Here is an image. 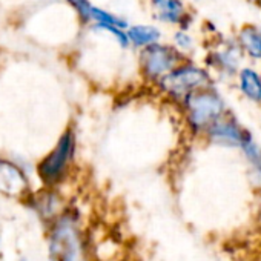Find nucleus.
<instances>
[{
	"instance_id": "nucleus-5",
	"label": "nucleus",
	"mask_w": 261,
	"mask_h": 261,
	"mask_svg": "<svg viewBox=\"0 0 261 261\" xmlns=\"http://www.w3.org/2000/svg\"><path fill=\"white\" fill-rule=\"evenodd\" d=\"M49 252L54 261H85L80 232L72 217H60L56 223L49 238Z\"/></svg>"
},
{
	"instance_id": "nucleus-10",
	"label": "nucleus",
	"mask_w": 261,
	"mask_h": 261,
	"mask_svg": "<svg viewBox=\"0 0 261 261\" xmlns=\"http://www.w3.org/2000/svg\"><path fill=\"white\" fill-rule=\"evenodd\" d=\"M235 39L246 57L253 62H261V28L258 25H243L238 30Z\"/></svg>"
},
{
	"instance_id": "nucleus-6",
	"label": "nucleus",
	"mask_w": 261,
	"mask_h": 261,
	"mask_svg": "<svg viewBox=\"0 0 261 261\" xmlns=\"http://www.w3.org/2000/svg\"><path fill=\"white\" fill-rule=\"evenodd\" d=\"M244 57L237 39H221L220 42L207 51L206 62L207 66L215 69L224 77H235L241 68V60Z\"/></svg>"
},
{
	"instance_id": "nucleus-7",
	"label": "nucleus",
	"mask_w": 261,
	"mask_h": 261,
	"mask_svg": "<svg viewBox=\"0 0 261 261\" xmlns=\"http://www.w3.org/2000/svg\"><path fill=\"white\" fill-rule=\"evenodd\" d=\"M249 134V130L230 112H227L206 130L204 137L212 145L240 149Z\"/></svg>"
},
{
	"instance_id": "nucleus-15",
	"label": "nucleus",
	"mask_w": 261,
	"mask_h": 261,
	"mask_svg": "<svg viewBox=\"0 0 261 261\" xmlns=\"http://www.w3.org/2000/svg\"><path fill=\"white\" fill-rule=\"evenodd\" d=\"M57 207H59V200H57V197L53 195V194H49V195L40 198V200H39V204H37V209H39L40 214L45 215V217L54 215L56 211H57Z\"/></svg>"
},
{
	"instance_id": "nucleus-2",
	"label": "nucleus",
	"mask_w": 261,
	"mask_h": 261,
	"mask_svg": "<svg viewBox=\"0 0 261 261\" xmlns=\"http://www.w3.org/2000/svg\"><path fill=\"white\" fill-rule=\"evenodd\" d=\"M212 83L211 71L204 66H200L194 62L183 60L177 68H174L168 75H165L155 88L169 100L175 101L177 105L189 95L191 92L206 88Z\"/></svg>"
},
{
	"instance_id": "nucleus-1",
	"label": "nucleus",
	"mask_w": 261,
	"mask_h": 261,
	"mask_svg": "<svg viewBox=\"0 0 261 261\" xmlns=\"http://www.w3.org/2000/svg\"><path fill=\"white\" fill-rule=\"evenodd\" d=\"M178 106L183 111L189 133L197 137H204L206 130L229 112L224 97L214 85L191 92Z\"/></svg>"
},
{
	"instance_id": "nucleus-14",
	"label": "nucleus",
	"mask_w": 261,
	"mask_h": 261,
	"mask_svg": "<svg viewBox=\"0 0 261 261\" xmlns=\"http://www.w3.org/2000/svg\"><path fill=\"white\" fill-rule=\"evenodd\" d=\"M174 45L177 49H180L185 56L188 53H191L194 49V37L188 33L186 28H178L175 33H174Z\"/></svg>"
},
{
	"instance_id": "nucleus-3",
	"label": "nucleus",
	"mask_w": 261,
	"mask_h": 261,
	"mask_svg": "<svg viewBox=\"0 0 261 261\" xmlns=\"http://www.w3.org/2000/svg\"><path fill=\"white\" fill-rule=\"evenodd\" d=\"M186 56L175 48V45H168L163 42L149 45L140 49L139 54V69L140 75L154 86L168 75L174 68H177Z\"/></svg>"
},
{
	"instance_id": "nucleus-12",
	"label": "nucleus",
	"mask_w": 261,
	"mask_h": 261,
	"mask_svg": "<svg viewBox=\"0 0 261 261\" xmlns=\"http://www.w3.org/2000/svg\"><path fill=\"white\" fill-rule=\"evenodd\" d=\"M240 149L250 168L252 178L261 188V146L255 142L252 134H249Z\"/></svg>"
},
{
	"instance_id": "nucleus-8",
	"label": "nucleus",
	"mask_w": 261,
	"mask_h": 261,
	"mask_svg": "<svg viewBox=\"0 0 261 261\" xmlns=\"http://www.w3.org/2000/svg\"><path fill=\"white\" fill-rule=\"evenodd\" d=\"M154 17L166 25H175L178 28H188L189 13L185 0H151Z\"/></svg>"
},
{
	"instance_id": "nucleus-9",
	"label": "nucleus",
	"mask_w": 261,
	"mask_h": 261,
	"mask_svg": "<svg viewBox=\"0 0 261 261\" xmlns=\"http://www.w3.org/2000/svg\"><path fill=\"white\" fill-rule=\"evenodd\" d=\"M237 85L247 101L261 106V72L258 69L252 66H241L237 72Z\"/></svg>"
},
{
	"instance_id": "nucleus-17",
	"label": "nucleus",
	"mask_w": 261,
	"mask_h": 261,
	"mask_svg": "<svg viewBox=\"0 0 261 261\" xmlns=\"http://www.w3.org/2000/svg\"><path fill=\"white\" fill-rule=\"evenodd\" d=\"M250 2H252L255 7H258V8L261 10V0H250Z\"/></svg>"
},
{
	"instance_id": "nucleus-16",
	"label": "nucleus",
	"mask_w": 261,
	"mask_h": 261,
	"mask_svg": "<svg viewBox=\"0 0 261 261\" xmlns=\"http://www.w3.org/2000/svg\"><path fill=\"white\" fill-rule=\"evenodd\" d=\"M68 2L77 11L80 20L85 23H89V13L92 8V4L89 2V0H68Z\"/></svg>"
},
{
	"instance_id": "nucleus-4",
	"label": "nucleus",
	"mask_w": 261,
	"mask_h": 261,
	"mask_svg": "<svg viewBox=\"0 0 261 261\" xmlns=\"http://www.w3.org/2000/svg\"><path fill=\"white\" fill-rule=\"evenodd\" d=\"M75 134L72 129H68L59 139L56 148L40 162L37 171L43 183L53 186L60 183L74 160L75 155Z\"/></svg>"
},
{
	"instance_id": "nucleus-11",
	"label": "nucleus",
	"mask_w": 261,
	"mask_h": 261,
	"mask_svg": "<svg viewBox=\"0 0 261 261\" xmlns=\"http://www.w3.org/2000/svg\"><path fill=\"white\" fill-rule=\"evenodd\" d=\"M126 33H127L130 46L139 48V49L159 43L162 42V37H163V33L155 25H148V23L129 25Z\"/></svg>"
},
{
	"instance_id": "nucleus-19",
	"label": "nucleus",
	"mask_w": 261,
	"mask_h": 261,
	"mask_svg": "<svg viewBox=\"0 0 261 261\" xmlns=\"http://www.w3.org/2000/svg\"><path fill=\"white\" fill-rule=\"evenodd\" d=\"M23 261H27V259H23Z\"/></svg>"
},
{
	"instance_id": "nucleus-13",
	"label": "nucleus",
	"mask_w": 261,
	"mask_h": 261,
	"mask_svg": "<svg viewBox=\"0 0 261 261\" xmlns=\"http://www.w3.org/2000/svg\"><path fill=\"white\" fill-rule=\"evenodd\" d=\"M89 23H94V25H112V27H118V28H123V30H127V27H129V23L123 17H120V16H117V14H114L111 11H106L103 8L94 7V5H92L91 13H89Z\"/></svg>"
},
{
	"instance_id": "nucleus-18",
	"label": "nucleus",
	"mask_w": 261,
	"mask_h": 261,
	"mask_svg": "<svg viewBox=\"0 0 261 261\" xmlns=\"http://www.w3.org/2000/svg\"><path fill=\"white\" fill-rule=\"evenodd\" d=\"M259 220H261V204H259Z\"/></svg>"
}]
</instances>
